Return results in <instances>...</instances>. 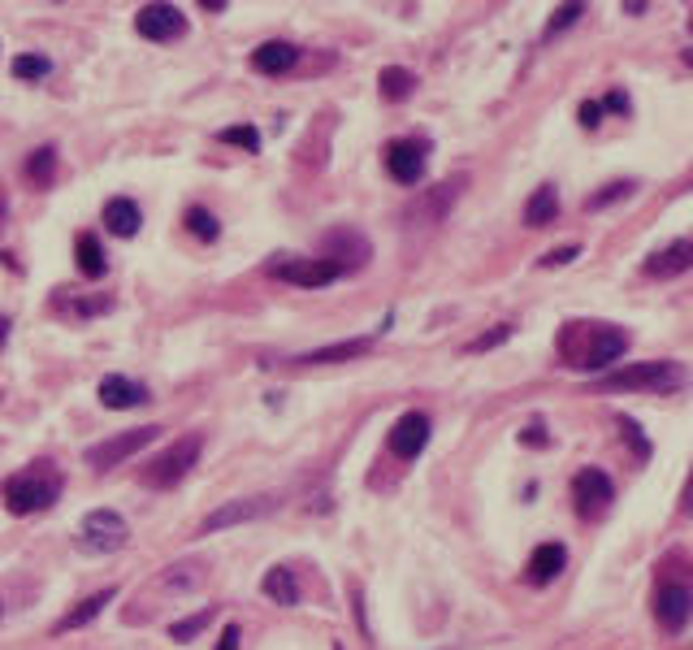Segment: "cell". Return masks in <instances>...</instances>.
Returning <instances> with one entry per match:
<instances>
[{
    "label": "cell",
    "mask_w": 693,
    "mask_h": 650,
    "mask_svg": "<svg viewBox=\"0 0 693 650\" xmlns=\"http://www.w3.org/2000/svg\"><path fill=\"white\" fill-rule=\"evenodd\" d=\"M555 217H559V191L546 182V187H538L525 200V226L529 230H542V226H551Z\"/></svg>",
    "instance_id": "7402d4cb"
},
{
    "label": "cell",
    "mask_w": 693,
    "mask_h": 650,
    "mask_svg": "<svg viewBox=\"0 0 693 650\" xmlns=\"http://www.w3.org/2000/svg\"><path fill=\"white\" fill-rule=\"evenodd\" d=\"M22 174L31 178L35 187H48V182H52V174H57V148H52V143H44V148H35L31 156H26Z\"/></svg>",
    "instance_id": "484cf974"
},
{
    "label": "cell",
    "mask_w": 693,
    "mask_h": 650,
    "mask_svg": "<svg viewBox=\"0 0 693 650\" xmlns=\"http://www.w3.org/2000/svg\"><path fill=\"white\" fill-rule=\"evenodd\" d=\"M598 122H603V104H598V100H585V104H581V126H598Z\"/></svg>",
    "instance_id": "8d00e7d4"
},
{
    "label": "cell",
    "mask_w": 693,
    "mask_h": 650,
    "mask_svg": "<svg viewBox=\"0 0 693 650\" xmlns=\"http://www.w3.org/2000/svg\"><path fill=\"white\" fill-rule=\"evenodd\" d=\"M633 191V182H607L603 191L598 195H590V200H585V208H607L611 200H620V195H629Z\"/></svg>",
    "instance_id": "d6a6232c"
},
{
    "label": "cell",
    "mask_w": 693,
    "mask_h": 650,
    "mask_svg": "<svg viewBox=\"0 0 693 650\" xmlns=\"http://www.w3.org/2000/svg\"><path fill=\"white\" fill-rule=\"evenodd\" d=\"M269 278H282V282H291V286H330L343 278V269L330 265V260H321V256H278V260H269Z\"/></svg>",
    "instance_id": "ba28073f"
},
{
    "label": "cell",
    "mask_w": 693,
    "mask_h": 650,
    "mask_svg": "<svg viewBox=\"0 0 693 650\" xmlns=\"http://www.w3.org/2000/svg\"><path fill=\"white\" fill-rule=\"evenodd\" d=\"M260 590H265V598H273L278 607H295L299 603V581H295V572L286 568V564L269 568L265 581H260Z\"/></svg>",
    "instance_id": "603a6c76"
},
{
    "label": "cell",
    "mask_w": 693,
    "mask_h": 650,
    "mask_svg": "<svg viewBox=\"0 0 693 650\" xmlns=\"http://www.w3.org/2000/svg\"><path fill=\"white\" fill-rule=\"evenodd\" d=\"M213 616H217V607H200L195 616H182V620L169 624V637H174V642H191L195 633L208 629V620H213Z\"/></svg>",
    "instance_id": "83f0119b"
},
{
    "label": "cell",
    "mask_w": 693,
    "mask_h": 650,
    "mask_svg": "<svg viewBox=\"0 0 693 650\" xmlns=\"http://www.w3.org/2000/svg\"><path fill=\"white\" fill-rule=\"evenodd\" d=\"M693 616V590L685 581H659L655 585V620L668 633H681Z\"/></svg>",
    "instance_id": "4fadbf2b"
},
{
    "label": "cell",
    "mask_w": 693,
    "mask_h": 650,
    "mask_svg": "<svg viewBox=\"0 0 693 650\" xmlns=\"http://www.w3.org/2000/svg\"><path fill=\"white\" fill-rule=\"evenodd\" d=\"M61 468L48 464V460H35L26 464L22 473H9L5 481H0V499H5V507L13 516H35V512H48L52 503L61 499Z\"/></svg>",
    "instance_id": "7a4b0ae2"
},
{
    "label": "cell",
    "mask_w": 693,
    "mask_h": 650,
    "mask_svg": "<svg viewBox=\"0 0 693 650\" xmlns=\"http://www.w3.org/2000/svg\"><path fill=\"white\" fill-rule=\"evenodd\" d=\"M217 139L234 143V148H243V152H260V135L252 126H226V130H217Z\"/></svg>",
    "instance_id": "f546056e"
},
{
    "label": "cell",
    "mask_w": 693,
    "mask_h": 650,
    "mask_svg": "<svg viewBox=\"0 0 693 650\" xmlns=\"http://www.w3.org/2000/svg\"><path fill=\"white\" fill-rule=\"evenodd\" d=\"M9 70H13V78H18V83H39V78L52 74V61L39 57V52H22V57H13Z\"/></svg>",
    "instance_id": "4316f807"
},
{
    "label": "cell",
    "mask_w": 693,
    "mask_h": 650,
    "mask_svg": "<svg viewBox=\"0 0 693 650\" xmlns=\"http://www.w3.org/2000/svg\"><path fill=\"white\" fill-rule=\"evenodd\" d=\"M239 642H243L239 624H230V629H226V633H221V642H217V650H239Z\"/></svg>",
    "instance_id": "74e56055"
},
{
    "label": "cell",
    "mask_w": 693,
    "mask_h": 650,
    "mask_svg": "<svg viewBox=\"0 0 693 650\" xmlns=\"http://www.w3.org/2000/svg\"><path fill=\"white\" fill-rule=\"evenodd\" d=\"M681 512H693V473L685 481V494H681Z\"/></svg>",
    "instance_id": "ab89813d"
},
{
    "label": "cell",
    "mask_w": 693,
    "mask_h": 650,
    "mask_svg": "<svg viewBox=\"0 0 693 650\" xmlns=\"http://www.w3.org/2000/svg\"><path fill=\"white\" fill-rule=\"evenodd\" d=\"M126 542H130V525L117 512H109V507H96V512L78 520V546L91 555H113Z\"/></svg>",
    "instance_id": "5b68a950"
},
{
    "label": "cell",
    "mask_w": 693,
    "mask_h": 650,
    "mask_svg": "<svg viewBox=\"0 0 693 650\" xmlns=\"http://www.w3.org/2000/svg\"><path fill=\"white\" fill-rule=\"evenodd\" d=\"M603 109H616V113H624V109H629V96H624V91H611V96L603 100Z\"/></svg>",
    "instance_id": "f35d334b"
},
{
    "label": "cell",
    "mask_w": 693,
    "mask_h": 650,
    "mask_svg": "<svg viewBox=\"0 0 693 650\" xmlns=\"http://www.w3.org/2000/svg\"><path fill=\"white\" fill-rule=\"evenodd\" d=\"M629 330H616V325H598V321H572L564 338H559V351H564V364L581 373H603L611 360H620L629 351Z\"/></svg>",
    "instance_id": "6da1fadb"
},
{
    "label": "cell",
    "mask_w": 693,
    "mask_h": 650,
    "mask_svg": "<svg viewBox=\"0 0 693 650\" xmlns=\"http://www.w3.org/2000/svg\"><path fill=\"white\" fill-rule=\"evenodd\" d=\"M252 65L260 74H286V70H295L299 65V48L286 44V39H269L265 48L252 52Z\"/></svg>",
    "instance_id": "44dd1931"
},
{
    "label": "cell",
    "mask_w": 693,
    "mask_h": 650,
    "mask_svg": "<svg viewBox=\"0 0 693 650\" xmlns=\"http://www.w3.org/2000/svg\"><path fill=\"white\" fill-rule=\"evenodd\" d=\"M689 31H693V13H689Z\"/></svg>",
    "instance_id": "ee69618b"
},
{
    "label": "cell",
    "mask_w": 693,
    "mask_h": 650,
    "mask_svg": "<svg viewBox=\"0 0 693 650\" xmlns=\"http://www.w3.org/2000/svg\"><path fill=\"white\" fill-rule=\"evenodd\" d=\"M369 256H373V243L364 239L360 230L338 226V230H325L321 234V260H330V265L343 269V278L369 265Z\"/></svg>",
    "instance_id": "8992f818"
},
{
    "label": "cell",
    "mask_w": 693,
    "mask_h": 650,
    "mask_svg": "<svg viewBox=\"0 0 693 650\" xmlns=\"http://www.w3.org/2000/svg\"><path fill=\"white\" fill-rule=\"evenodd\" d=\"M564 564H568L564 542H542L538 551L529 555V572H525V577H529L533 585H551L559 572H564Z\"/></svg>",
    "instance_id": "d6986e66"
},
{
    "label": "cell",
    "mask_w": 693,
    "mask_h": 650,
    "mask_svg": "<svg viewBox=\"0 0 693 650\" xmlns=\"http://www.w3.org/2000/svg\"><path fill=\"white\" fill-rule=\"evenodd\" d=\"M278 512V499L273 494H252V499H234V503H221L217 512L204 516L200 533H221V529H234V525H247V520H260Z\"/></svg>",
    "instance_id": "8fae6325"
},
{
    "label": "cell",
    "mask_w": 693,
    "mask_h": 650,
    "mask_svg": "<svg viewBox=\"0 0 693 650\" xmlns=\"http://www.w3.org/2000/svg\"><path fill=\"white\" fill-rule=\"evenodd\" d=\"M113 598H117L113 585H104V590H96L91 598H78V607H70V611H65V616H61L57 624H52V637H57V633H74V629H87V624L96 620L100 611L113 603Z\"/></svg>",
    "instance_id": "e0dca14e"
},
{
    "label": "cell",
    "mask_w": 693,
    "mask_h": 650,
    "mask_svg": "<svg viewBox=\"0 0 693 650\" xmlns=\"http://www.w3.org/2000/svg\"><path fill=\"white\" fill-rule=\"evenodd\" d=\"M642 269H646V278H659V282L681 278V273L693 269V239H676L668 247H659V252L650 256Z\"/></svg>",
    "instance_id": "2e32d148"
},
{
    "label": "cell",
    "mask_w": 693,
    "mask_h": 650,
    "mask_svg": "<svg viewBox=\"0 0 693 650\" xmlns=\"http://www.w3.org/2000/svg\"><path fill=\"white\" fill-rule=\"evenodd\" d=\"M373 347V338H347V343H330V347H317L308 356H299V364H343V360H356Z\"/></svg>",
    "instance_id": "cb8c5ba5"
},
{
    "label": "cell",
    "mask_w": 693,
    "mask_h": 650,
    "mask_svg": "<svg viewBox=\"0 0 693 650\" xmlns=\"http://www.w3.org/2000/svg\"><path fill=\"white\" fill-rule=\"evenodd\" d=\"M386 447H390V455H399V460H416V455L429 447V416L425 412H403L399 421L390 425Z\"/></svg>",
    "instance_id": "5bb4252c"
},
{
    "label": "cell",
    "mask_w": 693,
    "mask_h": 650,
    "mask_svg": "<svg viewBox=\"0 0 693 650\" xmlns=\"http://www.w3.org/2000/svg\"><path fill=\"white\" fill-rule=\"evenodd\" d=\"M200 451H204V438L200 434H182L178 442H169L161 455H152V460L143 464L139 481H143V486H152V490L178 486V481L187 477L195 464H200Z\"/></svg>",
    "instance_id": "277c9868"
},
{
    "label": "cell",
    "mask_w": 693,
    "mask_h": 650,
    "mask_svg": "<svg viewBox=\"0 0 693 650\" xmlns=\"http://www.w3.org/2000/svg\"><path fill=\"white\" fill-rule=\"evenodd\" d=\"M5 338H9V317H0V347H5Z\"/></svg>",
    "instance_id": "b9f144b4"
},
{
    "label": "cell",
    "mask_w": 693,
    "mask_h": 650,
    "mask_svg": "<svg viewBox=\"0 0 693 650\" xmlns=\"http://www.w3.org/2000/svg\"><path fill=\"white\" fill-rule=\"evenodd\" d=\"M598 390H611V395H629V390H650V395H672V390L689 386V369L676 360H642V364H629L620 373H603L594 382Z\"/></svg>",
    "instance_id": "3957f363"
},
{
    "label": "cell",
    "mask_w": 693,
    "mask_h": 650,
    "mask_svg": "<svg viewBox=\"0 0 693 650\" xmlns=\"http://www.w3.org/2000/svg\"><path fill=\"white\" fill-rule=\"evenodd\" d=\"M74 265H78V273H83V278H104V273H109V260H104V247H100V239L91 230H78L74 234Z\"/></svg>",
    "instance_id": "ffe728a7"
},
{
    "label": "cell",
    "mask_w": 693,
    "mask_h": 650,
    "mask_svg": "<svg viewBox=\"0 0 693 650\" xmlns=\"http://www.w3.org/2000/svg\"><path fill=\"white\" fill-rule=\"evenodd\" d=\"M0 611H5V607H0Z\"/></svg>",
    "instance_id": "f6af8a7d"
},
{
    "label": "cell",
    "mask_w": 693,
    "mask_h": 650,
    "mask_svg": "<svg viewBox=\"0 0 693 650\" xmlns=\"http://www.w3.org/2000/svg\"><path fill=\"white\" fill-rule=\"evenodd\" d=\"M100 221H104V230H109V234H117V239H135L139 226H143V213H139L135 200H126V195H113V200L104 204Z\"/></svg>",
    "instance_id": "ac0fdd59"
},
{
    "label": "cell",
    "mask_w": 693,
    "mask_h": 650,
    "mask_svg": "<svg viewBox=\"0 0 693 650\" xmlns=\"http://www.w3.org/2000/svg\"><path fill=\"white\" fill-rule=\"evenodd\" d=\"M577 256H581V247H577V243H568V247H555V252H546V256H542V265H546V269H555V265H572Z\"/></svg>",
    "instance_id": "e575fe53"
},
{
    "label": "cell",
    "mask_w": 693,
    "mask_h": 650,
    "mask_svg": "<svg viewBox=\"0 0 693 650\" xmlns=\"http://www.w3.org/2000/svg\"><path fill=\"white\" fill-rule=\"evenodd\" d=\"M377 91H382V100L399 104V100H408L416 91V74L403 70V65H386V70L377 74Z\"/></svg>",
    "instance_id": "d4e9b609"
},
{
    "label": "cell",
    "mask_w": 693,
    "mask_h": 650,
    "mask_svg": "<svg viewBox=\"0 0 693 650\" xmlns=\"http://www.w3.org/2000/svg\"><path fill=\"white\" fill-rule=\"evenodd\" d=\"M512 330H516V325H512V321L494 325V330H486V334H481V338H473V343H468V351H473V356H477V351H494V347H499V343H507V338H512Z\"/></svg>",
    "instance_id": "4dcf8cb0"
},
{
    "label": "cell",
    "mask_w": 693,
    "mask_h": 650,
    "mask_svg": "<svg viewBox=\"0 0 693 650\" xmlns=\"http://www.w3.org/2000/svg\"><path fill=\"white\" fill-rule=\"evenodd\" d=\"M5 217H9V200H5V187H0V230H5Z\"/></svg>",
    "instance_id": "60d3db41"
},
{
    "label": "cell",
    "mask_w": 693,
    "mask_h": 650,
    "mask_svg": "<svg viewBox=\"0 0 693 650\" xmlns=\"http://www.w3.org/2000/svg\"><path fill=\"white\" fill-rule=\"evenodd\" d=\"M429 165V139H390L386 143V174L403 182V187H416L425 178Z\"/></svg>",
    "instance_id": "30bf717a"
},
{
    "label": "cell",
    "mask_w": 693,
    "mask_h": 650,
    "mask_svg": "<svg viewBox=\"0 0 693 650\" xmlns=\"http://www.w3.org/2000/svg\"><path fill=\"white\" fill-rule=\"evenodd\" d=\"M135 31L152 44H169V39H182L187 35V13L178 5H143L135 13Z\"/></svg>",
    "instance_id": "7c38bea8"
},
{
    "label": "cell",
    "mask_w": 693,
    "mask_h": 650,
    "mask_svg": "<svg viewBox=\"0 0 693 650\" xmlns=\"http://www.w3.org/2000/svg\"><path fill=\"white\" fill-rule=\"evenodd\" d=\"M581 13H585V5H559V9L551 13V22H546V39L559 35V31H568L572 22H581Z\"/></svg>",
    "instance_id": "1f68e13d"
},
{
    "label": "cell",
    "mask_w": 693,
    "mask_h": 650,
    "mask_svg": "<svg viewBox=\"0 0 693 650\" xmlns=\"http://www.w3.org/2000/svg\"><path fill=\"white\" fill-rule=\"evenodd\" d=\"M100 403L109 412H126V408H143L152 395H148V386L135 382V377H126V373H104L100 377Z\"/></svg>",
    "instance_id": "9a60e30c"
},
{
    "label": "cell",
    "mask_w": 693,
    "mask_h": 650,
    "mask_svg": "<svg viewBox=\"0 0 693 650\" xmlns=\"http://www.w3.org/2000/svg\"><path fill=\"white\" fill-rule=\"evenodd\" d=\"M187 230L195 234V239H204V243H217V234H221V221L208 213V208H200V204H191L187 208Z\"/></svg>",
    "instance_id": "f1b7e54d"
},
{
    "label": "cell",
    "mask_w": 693,
    "mask_h": 650,
    "mask_svg": "<svg viewBox=\"0 0 693 650\" xmlns=\"http://www.w3.org/2000/svg\"><path fill=\"white\" fill-rule=\"evenodd\" d=\"M620 429H624V438L633 442V455H637V460H646V455H650V442L642 438V429H637L633 416H620Z\"/></svg>",
    "instance_id": "836d02e7"
},
{
    "label": "cell",
    "mask_w": 693,
    "mask_h": 650,
    "mask_svg": "<svg viewBox=\"0 0 693 650\" xmlns=\"http://www.w3.org/2000/svg\"><path fill=\"white\" fill-rule=\"evenodd\" d=\"M685 61H689V65H693V52H685Z\"/></svg>",
    "instance_id": "7bdbcfd3"
},
{
    "label": "cell",
    "mask_w": 693,
    "mask_h": 650,
    "mask_svg": "<svg viewBox=\"0 0 693 650\" xmlns=\"http://www.w3.org/2000/svg\"><path fill=\"white\" fill-rule=\"evenodd\" d=\"M156 438H161V429H156V425H139V429H126V434H113V438L96 442V447H87L83 460L91 468H113V464H126L135 451L152 447Z\"/></svg>",
    "instance_id": "52a82bcc"
},
{
    "label": "cell",
    "mask_w": 693,
    "mask_h": 650,
    "mask_svg": "<svg viewBox=\"0 0 693 650\" xmlns=\"http://www.w3.org/2000/svg\"><path fill=\"white\" fill-rule=\"evenodd\" d=\"M616 499V481H611L603 468H581L572 477V503H577V516L581 520H598Z\"/></svg>",
    "instance_id": "9c48e42d"
},
{
    "label": "cell",
    "mask_w": 693,
    "mask_h": 650,
    "mask_svg": "<svg viewBox=\"0 0 693 650\" xmlns=\"http://www.w3.org/2000/svg\"><path fill=\"white\" fill-rule=\"evenodd\" d=\"M520 442H525V447H546V442H551V434H546V425L533 421L529 429H520Z\"/></svg>",
    "instance_id": "d590c367"
}]
</instances>
